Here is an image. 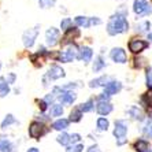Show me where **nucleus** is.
<instances>
[{
  "instance_id": "1",
  "label": "nucleus",
  "mask_w": 152,
  "mask_h": 152,
  "mask_svg": "<svg viewBox=\"0 0 152 152\" xmlns=\"http://www.w3.org/2000/svg\"><path fill=\"white\" fill-rule=\"evenodd\" d=\"M127 29H129V23H127L125 15H121V14H117V15H114V17H111L108 23H107V32L111 36L125 33Z\"/></svg>"
},
{
  "instance_id": "2",
  "label": "nucleus",
  "mask_w": 152,
  "mask_h": 152,
  "mask_svg": "<svg viewBox=\"0 0 152 152\" xmlns=\"http://www.w3.org/2000/svg\"><path fill=\"white\" fill-rule=\"evenodd\" d=\"M126 132H127V122L126 121H117L115 122V129H114V136L117 137V144L122 145L126 142Z\"/></svg>"
},
{
  "instance_id": "3",
  "label": "nucleus",
  "mask_w": 152,
  "mask_h": 152,
  "mask_svg": "<svg viewBox=\"0 0 152 152\" xmlns=\"http://www.w3.org/2000/svg\"><path fill=\"white\" fill-rule=\"evenodd\" d=\"M45 133H47V127L44 126V124H41V122L34 121V122H32L30 126H29V134H30L32 138L39 140V138L41 137L42 134H45Z\"/></svg>"
},
{
  "instance_id": "4",
  "label": "nucleus",
  "mask_w": 152,
  "mask_h": 152,
  "mask_svg": "<svg viewBox=\"0 0 152 152\" xmlns=\"http://www.w3.org/2000/svg\"><path fill=\"white\" fill-rule=\"evenodd\" d=\"M77 56H78L77 47L73 45V44H70L63 52L59 53V60L60 62H64V63H69V62H71V60L75 59Z\"/></svg>"
},
{
  "instance_id": "5",
  "label": "nucleus",
  "mask_w": 152,
  "mask_h": 152,
  "mask_svg": "<svg viewBox=\"0 0 152 152\" xmlns=\"http://www.w3.org/2000/svg\"><path fill=\"white\" fill-rule=\"evenodd\" d=\"M39 29H40V26H34V28H32V29H28V30L23 33L22 40H23V45H25L26 48L33 47L36 37H37V34H39Z\"/></svg>"
},
{
  "instance_id": "6",
  "label": "nucleus",
  "mask_w": 152,
  "mask_h": 152,
  "mask_svg": "<svg viewBox=\"0 0 152 152\" xmlns=\"http://www.w3.org/2000/svg\"><path fill=\"white\" fill-rule=\"evenodd\" d=\"M59 92L58 95V99L62 102V104H73L75 99H77V95L74 92H70V91H63V89L60 88H55Z\"/></svg>"
},
{
  "instance_id": "7",
  "label": "nucleus",
  "mask_w": 152,
  "mask_h": 152,
  "mask_svg": "<svg viewBox=\"0 0 152 152\" xmlns=\"http://www.w3.org/2000/svg\"><path fill=\"white\" fill-rule=\"evenodd\" d=\"M148 47V42L144 40H138V39H133L129 42V50L133 53H140L141 51H144Z\"/></svg>"
},
{
  "instance_id": "8",
  "label": "nucleus",
  "mask_w": 152,
  "mask_h": 152,
  "mask_svg": "<svg viewBox=\"0 0 152 152\" xmlns=\"http://www.w3.org/2000/svg\"><path fill=\"white\" fill-rule=\"evenodd\" d=\"M133 10L138 15H144V14L152 12V8H149V6L145 3V0H136L134 4H133Z\"/></svg>"
},
{
  "instance_id": "9",
  "label": "nucleus",
  "mask_w": 152,
  "mask_h": 152,
  "mask_svg": "<svg viewBox=\"0 0 152 152\" xmlns=\"http://www.w3.org/2000/svg\"><path fill=\"white\" fill-rule=\"evenodd\" d=\"M45 40H47V44L50 47L56 45L58 40H59V30L56 28H50L45 33Z\"/></svg>"
},
{
  "instance_id": "10",
  "label": "nucleus",
  "mask_w": 152,
  "mask_h": 152,
  "mask_svg": "<svg viewBox=\"0 0 152 152\" xmlns=\"http://www.w3.org/2000/svg\"><path fill=\"white\" fill-rule=\"evenodd\" d=\"M111 59L117 63H126L127 60V56H126V52H125L122 48H114L110 53Z\"/></svg>"
},
{
  "instance_id": "11",
  "label": "nucleus",
  "mask_w": 152,
  "mask_h": 152,
  "mask_svg": "<svg viewBox=\"0 0 152 152\" xmlns=\"http://www.w3.org/2000/svg\"><path fill=\"white\" fill-rule=\"evenodd\" d=\"M64 77V70L60 66H58V64H53V66H51L50 70H48V73H47V77L45 78H50V80H58V78H62Z\"/></svg>"
},
{
  "instance_id": "12",
  "label": "nucleus",
  "mask_w": 152,
  "mask_h": 152,
  "mask_svg": "<svg viewBox=\"0 0 152 152\" xmlns=\"http://www.w3.org/2000/svg\"><path fill=\"white\" fill-rule=\"evenodd\" d=\"M93 56V51L89 48V47H81L80 50H78V56L77 59L80 60H84V63H89L91 59Z\"/></svg>"
},
{
  "instance_id": "13",
  "label": "nucleus",
  "mask_w": 152,
  "mask_h": 152,
  "mask_svg": "<svg viewBox=\"0 0 152 152\" xmlns=\"http://www.w3.org/2000/svg\"><path fill=\"white\" fill-rule=\"evenodd\" d=\"M78 36H80V30H78L77 28H70L69 30H66V33H64V36L62 37V41L60 42H62V45H66L71 40L77 39Z\"/></svg>"
},
{
  "instance_id": "14",
  "label": "nucleus",
  "mask_w": 152,
  "mask_h": 152,
  "mask_svg": "<svg viewBox=\"0 0 152 152\" xmlns=\"http://www.w3.org/2000/svg\"><path fill=\"white\" fill-rule=\"evenodd\" d=\"M47 55H48V53H47V51L44 50V48H40L39 52H36L34 55H32V56H30V59H32V62L34 63V66L41 67L42 63H44V60H45Z\"/></svg>"
},
{
  "instance_id": "15",
  "label": "nucleus",
  "mask_w": 152,
  "mask_h": 152,
  "mask_svg": "<svg viewBox=\"0 0 152 152\" xmlns=\"http://www.w3.org/2000/svg\"><path fill=\"white\" fill-rule=\"evenodd\" d=\"M121 88H122V85H121V82L118 81H110L108 84L104 86V93H107V95H114V93H117L121 91Z\"/></svg>"
},
{
  "instance_id": "16",
  "label": "nucleus",
  "mask_w": 152,
  "mask_h": 152,
  "mask_svg": "<svg viewBox=\"0 0 152 152\" xmlns=\"http://www.w3.org/2000/svg\"><path fill=\"white\" fill-rule=\"evenodd\" d=\"M96 111L100 114V115H107L113 111V104L108 102H99L97 106H96Z\"/></svg>"
},
{
  "instance_id": "17",
  "label": "nucleus",
  "mask_w": 152,
  "mask_h": 152,
  "mask_svg": "<svg viewBox=\"0 0 152 152\" xmlns=\"http://www.w3.org/2000/svg\"><path fill=\"white\" fill-rule=\"evenodd\" d=\"M14 144L7 137H0V152H14Z\"/></svg>"
},
{
  "instance_id": "18",
  "label": "nucleus",
  "mask_w": 152,
  "mask_h": 152,
  "mask_svg": "<svg viewBox=\"0 0 152 152\" xmlns=\"http://www.w3.org/2000/svg\"><path fill=\"white\" fill-rule=\"evenodd\" d=\"M74 22H75V25L84 26V28L92 26V18H88V17H81V15H78V17L74 18Z\"/></svg>"
},
{
  "instance_id": "19",
  "label": "nucleus",
  "mask_w": 152,
  "mask_h": 152,
  "mask_svg": "<svg viewBox=\"0 0 152 152\" xmlns=\"http://www.w3.org/2000/svg\"><path fill=\"white\" fill-rule=\"evenodd\" d=\"M127 113H129V115H130L132 118H134V119H138V121L144 119V114H142V111L136 106H132L130 108L127 110Z\"/></svg>"
},
{
  "instance_id": "20",
  "label": "nucleus",
  "mask_w": 152,
  "mask_h": 152,
  "mask_svg": "<svg viewBox=\"0 0 152 152\" xmlns=\"http://www.w3.org/2000/svg\"><path fill=\"white\" fill-rule=\"evenodd\" d=\"M52 127L55 129V130H66V129L69 127V119L62 118V119L55 121V122L52 124Z\"/></svg>"
},
{
  "instance_id": "21",
  "label": "nucleus",
  "mask_w": 152,
  "mask_h": 152,
  "mask_svg": "<svg viewBox=\"0 0 152 152\" xmlns=\"http://www.w3.org/2000/svg\"><path fill=\"white\" fill-rule=\"evenodd\" d=\"M10 92V86H8V82L4 77H0V97H4L7 96Z\"/></svg>"
},
{
  "instance_id": "22",
  "label": "nucleus",
  "mask_w": 152,
  "mask_h": 152,
  "mask_svg": "<svg viewBox=\"0 0 152 152\" xmlns=\"http://www.w3.org/2000/svg\"><path fill=\"white\" fill-rule=\"evenodd\" d=\"M148 141H145V140H141V138H138L137 141L134 142V149L137 152H145L148 151Z\"/></svg>"
},
{
  "instance_id": "23",
  "label": "nucleus",
  "mask_w": 152,
  "mask_h": 152,
  "mask_svg": "<svg viewBox=\"0 0 152 152\" xmlns=\"http://www.w3.org/2000/svg\"><path fill=\"white\" fill-rule=\"evenodd\" d=\"M108 84L107 82V77L106 75H103V77H100V78H96V80H92V81L89 82V86L91 88H97V86H106V85Z\"/></svg>"
},
{
  "instance_id": "24",
  "label": "nucleus",
  "mask_w": 152,
  "mask_h": 152,
  "mask_svg": "<svg viewBox=\"0 0 152 152\" xmlns=\"http://www.w3.org/2000/svg\"><path fill=\"white\" fill-rule=\"evenodd\" d=\"M141 103L145 107L152 108V89H149L148 92L144 93V95L141 96Z\"/></svg>"
},
{
  "instance_id": "25",
  "label": "nucleus",
  "mask_w": 152,
  "mask_h": 152,
  "mask_svg": "<svg viewBox=\"0 0 152 152\" xmlns=\"http://www.w3.org/2000/svg\"><path fill=\"white\" fill-rule=\"evenodd\" d=\"M82 118V111L80 107H75L74 110L70 113V121L71 122H80Z\"/></svg>"
},
{
  "instance_id": "26",
  "label": "nucleus",
  "mask_w": 152,
  "mask_h": 152,
  "mask_svg": "<svg viewBox=\"0 0 152 152\" xmlns=\"http://www.w3.org/2000/svg\"><path fill=\"white\" fill-rule=\"evenodd\" d=\"M104 66H106V62H104V60H103V58L102 56H97L95 59V63H93V71H95V73H97V71H100L102 70L103 67H104Z\"/></svg>"
},
{
  "instance_id": "27",
  "label": "nucleus",
  "mask_w": 152,
  "mask_h": 152,
  "mask_svg": "<svg viewBox=\"0 0 152 152\" xmlns=\"http://www.w3.org/2000/svg\"><path fill=\"white\" fill-rule=\"evenodd\" d=\"M63 114V107L60 104H53L51 107V117H60Z\"/></svg>"
},
{
  "instance_id": "28",
  "label": "nucleus",
  "mask_w": 152,
  "mask_h": 152,
  "mask_svg": "<svg viewBox=\"0 0 152 152\" xmlns=\"http://www.w3.org/2000/svg\"><path fill=\"white\" fill-rule=\"evenodd\" d=\"M80 108H81L82 113H88V111H92V110H93V100L89 99L88 102L82 103L81 106H80Z\"/></svg>"
},
{
  "instance_id": "29",
  "label": "nucleus",
  "mask_w": 152,
  "mask_h": 152,
  "mask_svg": "<svg viewBox=\"0 0 152 152\" xmlns=\"http://www.w3.org/2000/svg\"><path fill=\"white\" fill-rule=\"evenodd\" d=\"M15 124V118L11 115V114H8L7 117L3 119V122H1V129H6V127H8L10 125Z\"/></svg>"
},
{
  "instance_id": "30",
  "label": "nucleus",
  "mask_w": 152,
  "mask_h": 152,
  "mask_svg": "<svg viewBox=\"0 0 152 152\" xmlns=\"http://www.w3.org/2000/svg\"><path fill=\"white\" fill-rule=\"evenodd\" d=\"M96 125H97V129H99V130H107L110 124H108V121H107L106 118H99L97 122H96Z\"/></svg>"
},
{
  "instance_id": "31",
  "label": "nucleus",
  "mask_w": 152,
  "mask_h": 152,
  "mask_svg": "<svg viewBox=\"0 0 152 152\" xmlns=\"http://www.w3.org/2000/svg\"><path fill=\"white\" fill-rule=\"evenodd\" d=\"M55 1L56 0H39V6H40V8H51V7H53V4H55Z\"/></svg>"
},
{
  "instance_id": "32",
  "label": "nucleus",
  "mask_w": 152,
  "mask_h": 152,
  "mask_svg": "<svg viewBox=\"0 0 152 152\" xmlns=\"http://www.w3.org/2000/svg\"><path fill=\"white\" fill-rule=\"evenodd\" d=\"M58 142L59 144H62V145H67L69 142H70V136L67 134V133H62V134H59L58 136Z\"/></svg>"
},
{
  "instance_id": "33",
  "label": "nucleus",
  "mask_w": 152,
  "mask_h": 152,
  "mask_svg": "<svg viewBox=\"0 0 152 152\" xmlns=\"http://www.w3.org/2000/svg\"><path fill=\"white\" fill-rule=\"evenodd\" d=\"M133 62H134V63H133V67H136V69H141L142 66H145V62H147V60L144 59V58H134V59H133Z\"/></svg>"
},
{
  "instance_id": "34",
  "label": "nucleus",
  "mask_w": 152,
  "mask_h": 152,
  "mask_svg": "<svg viewBox=\"0 0 152 152\" xmlns=\"http://www.w3.org/2000/svg\"><path fill=\"white\" fill-rule=\"evenodd\" d=\"M70 25H71V19L70 18H66V19H63V21L60 22V29L66 32V30H69V29L71 28Z\"/></svg>"
},
{
  "instance_id": "35",
  "label": "nucleus",
  "mask_w": 152,
  "mask_h": 152,
  "mask_svg": "<svg viewBox=\"0 0 152 152\" xmlns=\"http://www.w3.org/2000/svg\"><path fill=\"white\" fill-rule=\"evenodd\" d=\"M147 85H148V88H151L152 89V69L151 67H148L147 69Z\"/></svg>"
},
{
  "instance_id": "36",
  "label": "nucleus",
  "mask_w": 152,
  "mask_h": 152,
  "mask_svg": "<svg viewBox=\"0 0 152 152\" xmlns=\"http://www.w3.org/2000/svg\"><path fill=\"white\" fill-rule=\"evenodd\" d=\"M84 149V145L82 144H75L73 147H69L67 148V152H81Z\"/></svg>"
},
{
  "instance_id": "37",
  "label": "nucleus",
  "mask_w": 152,
  "mask_h": 152,
  "mask_svg": "<svg viewBox=\"0 0 152 152\" xmlns=\"http://www.w3.org/2000/svg\"><path fill=\"white\" fill-rule=\"evenodd\" d=\"M81 140V136L78 134V133H74V134L70 136V142H77Z\"/></svg>"
},
{
  "instance_id": "38",
  "label": "nucleus",
  "mask_w": 152,
  "mask_h": 152,
  "mask_svg": "<svg viewBox=\"0 0 152 152\" xmlns=\"http://www.w3.org/2000/svg\"><path fill=\"white\" fill-rule=\"evenodd\" d=\"M47 106H48V103L45 102V100H40L39 102V107L41 111H45L47 110Z\"/></svg>"
},
{
  "instance_id": "39",
  "label": "nucleus",
  "mask_w": 152,
  "mask_h": 152,
  "mask_svg": "<svg viewBox=\"0 0 152 152\" xmlns=\"http://www.w3.org/2000/svg\"><path fill=\"white\" fill-rule=\"evenodd\" d=\"M108 99H110V95H107V93H102L99 96V102H108Z\"/></svg>"
},
{
  "instance_id": "40",
  "label": "nucleus",
  "mask_w": 152,
  "mask_h": 152,
  "mask_svg": "<svg viewBox=\"0 0 152 152\" xmlns=\"http://www.w3.org/2000/svg\"><path fill=\"white\" fill-rule=\"evenodd\" d=\"M86 152H100V149L97 145H92V147H89V149Z\"/></svg>"
},
{
  "instance_id": "41",
  "label": "nucleus",
  "mask_w": 152,
  "mask_h": 152,
  "mask_svg": "<svg viewBox=\"0 0 152 152\" xmlns=\"http://www.w3.org/2000/svg\"><path fill=\"white\" fill-rule=\"evenodd\" d=\"M6 80H7V82H8V84H12V82H14V81H15V75H14V74H12V73H11V74H10V75H8V77H7V78H6Z\"/></svg>"
},
{
  "instance_id": "42",
  "label": "nucleus",
  "mask_w": 152,
  "mask_h": 152,
  "mask_svg": "<svg viewBox=\"0 0 152 152\" xmlns=\"http://www.w3.org/2000/svg\"><path fill=\"white\" fill-rule=\"evenodd\" d=\"M28 152H40L37 148H30V149H28Z\"/></svg>"
},
{
  "instance_id": "43",
  "label": "nucleus",
  "mask_w": 152,
  "mask_h": 152,
  "mask_svg": "<svg viewBox=\"0 0 152 152\" xmlns=\"http://www.w3.org/2000/svg\"><path fill=\"white\" fill-rule=\"evenodd\" d=\"M148 136L152 138V126H151V129H149V130H148Z\"/></svg>"
},
{
  "instance_id": "44",
  "label": "nucleus",
  "mask_w": 152,
  "mask_h": 152,
  "mask_svg": "<svg viewBox=\"0 0 152 152\" xmlns=\"http://www.w3.org/2000/svg\"><path fill=\"white\" fill-rule=\"evenodd\" d=\"M148 40H151L152 41V33H148Z\"/></svg>"
},
{
  "instance_id": "45",
  "label": "nucleus",
  "mask_w": 152,
  "mask_h": 152,
  "mask_svg": "<svg viewBox=\"0 0 152 152\" xmlns=\"http://www.w3.org/2000/svg\"><path fill=\"white\" fill-rule=\"evenodd\" d=\"M145 152H152V149H148V151H145Z\"/></svg>"
},
{
  "instance_id": "46",
  "label": "nucleus",
  "mask_w": 152,
  "mask_h": 152,
  "mask_svg": "<svg viewBox=\"0 0 152 152\" xmlns=\"http://www.w3.org/2000/svg\"><path fill=\"white\" fill-rule=\"evenodd\" d=\"M0 69H1V62H0Z\"/></svg>"
}]
</instances>
